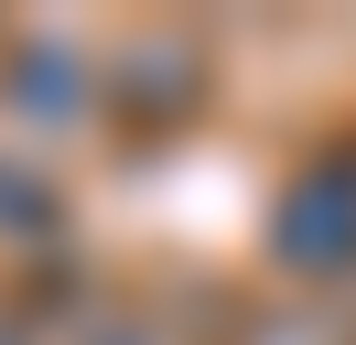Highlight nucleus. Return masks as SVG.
Listing matches in <instances>:
<instances>
[{
	"mask_svg": "<svg viewBox=\"0 0 356 345\" xmlns=\"http://www.w3.org/2000/svg\"><path fill=\"white\" fill-rule=\"evenodd\" d=\"M0 345H22V335H11V323H0Z\"/></svg>",
	"mask_w": 356,
	"mask_h": 345,
	"instance_id": "nucleus-2",
	"label": "nucleus"
},
{
	"mask_svg": "<svg viewBox=\"0 0 356 345\" xmlns=\"http://www.w3.org/2000/svg\"><path fill=\"white\" fill-rule=\"evenodd\" d=\"M281 259H291V270H346V259H356V172H313V184H291V205H281Z\"/></svg>",
	"mask_w": 356,
	"mask_h": 345,
	"instance_id": "nucleus-1",
	"label": "nucleus"
}]
</instances>
